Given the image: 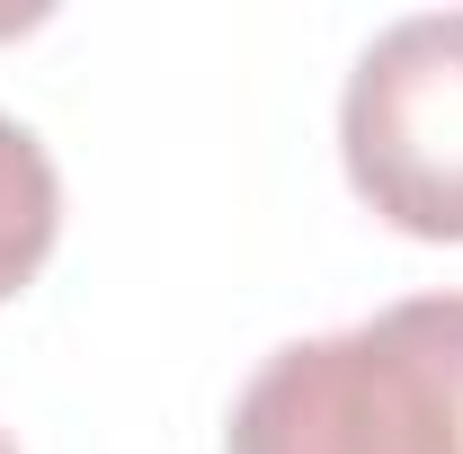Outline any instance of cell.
<instances>
[{
    "instance_id": "1",
    "label": "cell",
    "mask_w": 463,
    "mask_h": 454,
    "mask_svg": "<svg viewBox=\"0 0 463 454\" xmlns=\"http://www.w3.org/2000/svg\"><path fill=\"white\" fill-rule=\"evenodd\" d=\"M223 454H463V294L277 347L232 401Z\"/></svg>"
},
{
    "instance_id": "3",
    "label": "cell",
    "mask_w": 463,
    "mask_h": 454,
    "mask_svg": "<svg viewBox=\"0 0 463 454\" xmlns=\"http://www.w3.org/2000/svg\"><path fill=\"white\" fill-rule=\"evenodd\" d=\"M54 232H62V178H54V152L0 116V303L54 259Z\"/></svg>"
},
{
    "instance_id": "4",
    "label": "cell",
    "mask_w": 463,
    "mask_h": 454,
    "mask_svg": "<svg viewBox=\"0 0 463 454\" xmlns=\"http://www.w3.org/2000/svg\"><path fill=\"white\" fill-rule=\"evenodd\" d=\"M0 454H18V446H9V437H0Z\"/></svg>"
},
{
    "instance_id": "2",
    "label": "cell",
    "mask_w": 463,
    "mask_h": 454,
    "mask_svg": "<svg viewBox=\"0 0 463 454\" xmlns=\"http://www.w3.org/2000/svg\"><path fill=\"white\" fill-rule=\"evenodd\" d=\"M347 187L410 241H463V9L392 18L339 99Z\"/></svg>"
}]
</instances>
